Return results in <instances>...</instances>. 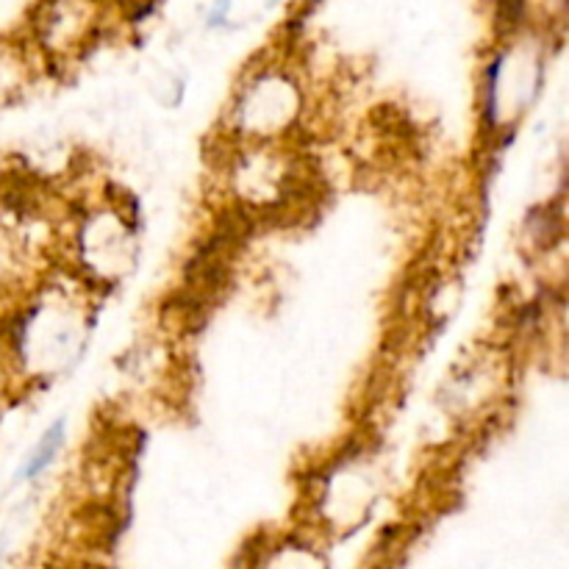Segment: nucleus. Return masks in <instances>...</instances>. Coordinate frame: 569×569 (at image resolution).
Instances as JSON below:
<instances>
[{"label":"nucleus","instance_id":"nucleus-1","mask_svg":"<svg viewBox=\"0 0 569 569\" xmlns=\"http://www.w3.org/2000/svg\"><path fill=\"white\" fill-rule=\"evenodd\" d=\"M81 289L48 283L37 289L20 309L11 311L3 328V345L11 365L28 381L56 378L81 353L87 322H83Z\"/></svg>","mask_w":569,"mask_h":569},{"label":"nucleus","instance_id":"nucleus-2","mask_svg":"<svg viewBox=\"0 0 569 569\" xmlns=\"http://www.w3.org/2000/svg\"><path fill=\"white\" fill-rule=\"evenodd\" d=\"M226 181L233 192V209L250 220L298 209L309 192L303 159L283 144H231Z\"/></svg>","mask_w":569,"mask_h":569},{"label":"nucleus","instance_id":"nucleus-3","mask_svg":"<svg viewBox=\"0 0 569 569\" xmlns=\"http://www.w3.org/2000/svg\"><path fill=\"white\" fill-rule=\"evenodd\" d=\"M303 89L289 72L267 67L242 83L226 117L231 144H283L303 128Z\"/></svg>","mask_w":569,"mask_h":569},{"label":"nucleus","instance_id":"nucleus-4","mask_svg":"<svg viewBox=\"0 0 569 569\" xmlns=\"http://www.w3.org/2000/svg\"><path fill=\"white\" fill-rule=\"evenodd\" d=\"M133 233L126 209L109 206L94 209L78 220L76 231V264L78 281L111 287L131 264Z\"/></svg>","mask_w":569,"mask_h":569},{"label":"nucleus","instance_id":"nucleus-5","mask_svg":"<svg viewBox=\"0 0 569 569\" xmlns=\"http://www.w3.org/2000/svg\"><path fill=\"white\" fill-rule=\"evenodd\" d=\"M244 569H328V565L311 539L295 533V537H283L250 553Z\"/></svg>","mask_w":569,"mask_h":569},{"label":"nucleus","instance_id":"nucleus-6","mask_svg":"<svg viewBox=\"0 0 569 569\" xmlns=\"http://www.w3.org/2000/svg\"><path fill=\"white\" fill-rule=\"evenodd\" d=\"M64 439H67V422L64 420H56L48 431L39 437V442L33 445L31 453L22 459L20 470H17V481L20 483H37L44 472L53 467V461L59 459L61 448H64Z\"/></svg>","mask_w":569,"mask_h":569},{"label":"nucleus","instance_id":"nucleus-7","mask_svg":"<svg viewBox=\"0 0 569 569\" xmlns=\"http://www.w3.org/2000/svg\"><path fill=\"white\" fill-rule=\"evenodd\" d=\"M22 264H26V239L0 217V295L20 281Z\"/></svg>","mask_w":569,"mask_h":569},{"label":"nucleus","instance_id":"nucleus-8","mask_svg":"<svg viewBox=\"0 0 569 569\" xmlns=\"http://www.w3.org/2000/svg\"><path fill=\"white\" fill-rule=\"evenodd\" d=\"M28 83V67L11 48H0V109L14 103Z\"/></svg>","mask_w":569,"mask_h":569},{"label":"nucleus","instance_id":"nucleus-9","mask_svg":"<svg viewBox=\"0 0 569 569\" xmlns=\"http://www.w3.org/2000/svg\"><path fill=\"white\" fill-rule=\"evenodd\" d=\"M526 17V0H498L500 33H515Z\"/></svg>","mask_w":569,"mask_h":569},{"label":"nucleus","instance_id":"nucleus-10","mask_svg":"<svg viewBox=\"0 0 569 569\" xmlns=\"http://www.w3.org/2000/svg\"><path fill=\"white\" fill-rule=\"evenodd\" d=\"M226 17H228V0H217L209 11V26H226Z\"/></svg>","mask_w":569,"mask_h":569},{"label":"nucleus","instance_id":"nucleus-11","mask_svg":"<svg viewBox=\"0 0 569 569\" xmlns=\"http://www.w3.org/2000/svg\"><path fill=\"white\" fill-rule=\"evenodd\" d=\"M0 569H3V561H0Z\"/></svg>","mask_w":569,"mask_h":569},{"label":"nucleus","instance_id":"nucleus-12","mask_svg":"<svg viewBox=\"0 0 569 569\" xmlns=\"http://www.w3.org/2000/svg\"><path fill=\"white\" fill-rule=\"evenodd\" d=\"M270 3H276V0H270Z\"/></svg>","mask_w":569,"mask_h":569}]
</instances>
